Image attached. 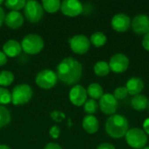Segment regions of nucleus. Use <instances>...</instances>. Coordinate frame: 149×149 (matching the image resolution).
Wrapping results in <instances>:
<instances>
[{"label":"nucleus","instance_id":"nucleus-14","mask_svg":"<svg viewBox=\"0 0 149 149\" xmlns=\"http://www.w3.org/2000/svg\"><path fill=\"white\" fill-rule=\"evenodd\" d=\"M111 24L114 31L118 32H124L129 29L131 25V19L125 13H118L113 17Z\"/></svg>","mask_w":149,"mask_h":149},{"label":"nucleus","instance_id":"nucleus-9","mask_svg":"<svg viewBox=\"0 0 149 149\" xmlns=\"http://www.w3.org/2000/svg\"><path fill=\"white\" fill-rule=\"evenodd\" d=\"M108 64L111 71L115 73H122L127 70L129 59L123 53H116L111 58Z\"/></svg>","mask_w":149,"mask_h":149},{"label":"nucleus","instance_id":"nucleus-21","mask_svg":"<svg viewBox=\"0 0 149 149\" xmlns=\"http://www.w3.org/2000/svg\"><path fill=\"white\" fill-rule=\"evenodd\" d=\"M94 72L96 75L100 77H105L110 72V67L109 64L106 61H98L93 67Z\"/></svg>","mask_w":149,"mask_h":149},{"label":"nucleus","instance_id":"nucleus-34","mask_svg":"<svg viewBox=\"0 0 149 149\" xmlns=\"http://www.w3.org/2000/svg\"><path fill=\"white\" fill-rule=\"evenodd\" d=\"M7 56L3 53V52H0V66L4 65L7 63Z\"/></svg>","mask_w":149,"mask_h":149},{"label":"nucleus","instance_id":"nucleus-2","mask_svg":"<svg viewBox=\"0 0 149 149\" xmlns=\"http://www.w3.org/2000/svg\"><path fill=\"white\" fill-rule=\"evenodd\" d=\"M107 134L114 139H120L126 135L128 131V121L120 114L111 115L106 122Z\"/></svg>","mask_w":149,"mask_h":149},{"label":"nucleus","instance_id":"nucleus-6","mask_svg":"<svg viewBox=\"0 0 149 149\" xmlns=\"http://www.w3.org/2000/svg\"><path fill=\"white\" fill-rule=\"evenodd\" d=\"M24 13L25 18L31 23H38L44 15V9L38 1H26L24 7Z\"/></svg>","mask_w":149,"mask_h":149},{"label":"nucleus","instance_id":"nucleus-29","mask_svg":"<svg viewBox=\"0 0 149 149\" xmlns=\"http://www.w3.org/2000/svg\"><path fill=\"white\" fill-rule=\"evenodd\" d=\"M128 93L127 90L126 88V86H120L118 88H116L113 92V96L114 98L118 100H123L127 96Z\"/></svg>","mask_w":149,"mask_h":149},{"label":"nucleus","instance_id":"nucleus-7","mask_svg":"<svg viewBox=\"0 0 149 149\" xmlns=\"http://www.w3.org/2000/svg\"><path fill=\"white\" fill-rule=\"evenodd\" d=\"M35 81L40 88L51 89L56 86L58 81V76L54 71L51 69H45L37 74Z\"/></svg>","mask_w":149,"mask_h":149},{"label":"nucleus","instance_id":"nucleus-5","mask_svg":"<svg viewBox=\"0 0 149 149\" xmlns=\"http://www.w3.org/2000/svg\"><path fill=\"white\" fill-rule=\"evenodd\" d=\"M125 137L127 143L133 148L143 149L148 143V135L140 128L128 129Z\"/></svg>","mask_w":149,"mask_h":149},{"label":"nucleus","instance_id":"nucleus-19","mask_svg":"<svg viewBox=\"0 0 149 149\" xmlns=\"http://www.w3.org/2000/svg\"><path fill=\"white\" fill-rule=\"evenodd\" d=\"M131 106L134 110L137 111L144 110L148 106V100L145 95H141V94L135 95L131 100Z\"/></svg>","mask_w":149,"mask_h":149},{"label":"nucleus","instance_id":"nucleus-24","mask_svg":"<svg viewBox=\"0 0 149 149\" xmlns=\"http://www.w3.org/2000/svg\"><path fill=\"white\" fill-rule=\"evenodd\" d=\"M14 81V74L7 70L0 72V86H10Z\"/></svg>","mask_w":149,"mask_h":149},{"label":"nucleus","instance_id":"nucleus-20","mask_svg":"<svg viewBox=\"0 0 149 149\" xmlns=\"http://www.w3.org/2000/svg\"><path fill=\"white\" fill-rule=\"evenodd\" d=\"M87 95H89L93 100H100L104 95V91L102 86L98 83H92L87 87Z\"/></svg>","mask_w":149,"mask_h":149},{"label":"nucleus","instance_id":"nucleus-35","mask_svg":"<svg viewBox=\"0 0 149 149\" xmlns=\"http://www.w3.org/2000/svg\"><path fill=\"white\" fill-rule=\"evenodd\" d=\"M97 149H115V148L110 143H101L98 146Z\"/></svg>","mask_w":149,"mask_h":149},{"label":"nucleus","instance_id":"nucleus-1","mask_svg":"<svg viewBox=\"0 0 149 149\" xmlns=\"http://www.w3.org/2000/svg\"><path fill=\"white\" fill-rule=\"evenodd\" d=\"M82 65L71 57L62 59L57 66L58 79L68 86L78 83L82 77Z\"/></svg>","mask_w":149,"mask_h":149},{"label":"nucleus","instance_id":"nucleus-39","mask_svg":"<svg viewBox=\"0 0 149 149\" xmlns=\"http://www.w3.org/2000/svg\"><path fill=\"white\" fill-rule=\"evenodd\" d=\"M2 3H4V1H3V0H0V5H1Z\"/></svg>","mask_w":149,"mask_h":149},{"label":"nucleus","instance_id":"nucleus-38","mask_svg":"<svg viewBox=\"0 0 149 149\" xmlns=\"http://www.w3.org/2000/svg\"><path fill=\"white\" fill-rule=\"evenodd\" d=\"M0 149H11L9 146L7 145H3V144H0Z\"/></svg>","mask_w":149,"mask_h":149},{"label":"nucleus","instance_id":"nucleus-26","mask_svg":"<svg viewBox=\"0 0 149 149\" xmlns=\"http://www.w3.org/2000/svg\"><path fill=\"white\" fill-rule=\"evenodd\" d=\"M26 3V1L24 0H7L4 1L5 6L11 10L12 11H18L19 10L23 9Z\"/></svg>","mask_w":149,"mask_h":149},{"label":"nucleus","instance_id":"nucleus-10","mask_svg":"<svg viewBox=\"0 0 149 149\" xmlns=\"http://www.w3.org/2000/svg\"><path fill=\"white\" fill-rule=\"evenodd\" d=\"M100 108L107 115H113L118 109L119 103L114 96L111 93H106L100 99Z\"/></svg>","mask_w":149,"mask_h":149},{"label":"nucleus","instance_id":"nucleus-12","mask_svg":"<svg viewBox=\"0 0 149 149\" xmlns=\"http://www.w3.org/2000/svg\"><path fill=\"white\" fill-rule=\"evenodd\" d=\"M131 25L135 33L146 35L149 32V17L145 14L137 15L131 20Z\"/></svg>","mask_w":149,"mask_h":149},{"label":"nucleus","instance_id":"nucleus-18","mask_svg":"<svg viewBox=\"0 0 149 149\" xmlns=\"http://www.w3.org/2000/svg\"><path fill=\"white\" fill-rule=\"evenodd\" d=\"M82 127L86 132L90 134H93L99 130V120L93 115H86L82 121Z\"/></svg>","mask_w":149,"mask_h":149},{"label":"nucleus","instance_id":"nucleus-8","mask_svg":"<svg viewBox=\"0 0 149 149\" xmlns=\"http://www.w3.org/2000/svg\"><path fill=\"white\" fill-rule=\"evenodd\" d=\"M69 45L73 52L77 54H84L89 51L91 42L86 36L79 34L69 39Z\"/></svg>","mask_w":149,"mask_h":149},{"label":"nucleus","instance_id":"nucleus-16","mask_svg":"<svg viewBox=\"0 0 149 149\" xmlns=\"http://www.w3.org/2000/svg\"><path fill=\"white\" fill-rule=\"evenodd\" d=\"M4 23L10 29H17L24 24V17L19 11H10L5 15Z\"/></svg>","mask_w":149,"mask_h":149},{"label":"nucleus","instance_id":"nucleus-36","mask_svg":"<svg viewBox=\"0 0 149 149\" xmlns=\"http://www.w3.org/2000/svg\"><path fill=\"white\" fill-rule=\"evenodd\" d=\"M4 19H5V13L3 9L0 6V26H2V24H3Z\"/></svg>","mask_w":149,"mask_h":149},{"label":"nucleus","instance_id":"nucleus-41","mask_svg":"<svg viewBox=\"0 0 149 149\" xmlns=\"http://www.w3.org/2000/svg\"><path fill=\"white\" fill-rule=\"evenodd\" d=\"M148 110H149V101H148Z\"/></svg>","mask_w":149,"mask_h":149},{"label":"nucleus","instance_id":"nucleus-32","mask_svg":"<svg viewBox=\"0 0 149 149\" xmlns=\"http://www.w3.org/2000/svg\"><path fill=\"white\" fill-rule=\"evenodd\" d=\"M142 46L145 50L149 52V32L144 35V38L142 39Z\"/></svg>","mask_w":149,"mask_h":149},{"label":"nucleus","instance_id":"nucleus-33","mask_svg":"<svg viewBox=\"0 0 149 149\" xmlns=\"http://www.w3.org/2000/svg\"><path fill=\"white\" fill-rule=\"evenodd\" d=\"M44 149H63L58 144L54 143V142H50L48 144H46V146L45 147Z\"/></svg>","mask_w":149,"mask_h":149},{"label":"nucleus","instance_id":"nucleus-37","mask_svg":"<svg viewBox=\"0 0 149 149\" xmlns=\"http://www.w3.org/2000/svg\"><path fill=\"white\" fill-rule=\"evenodd\" d=\"M143 129L146 134H149V118H148L143 123Z\"/></svg>","mask_w":149,"mask_h":149},{"label":"nucleus","instance_id":"nucleus-13","mask_svg":"<svg viewBox=\"0 0 149 149\" xmlns=\"http://www.w3.org/2000/svg\"><path fill=\"white\" fill-rule=\"evenodd\" d=\"M70 101L76 107H81L85 104L87 99V92L84 86L75 85L69 93Z\"/></svg>","mask_w":149,"mask_h":149},{"label":"nucleus","instance_id":"nucleus-15","mask_svg":"<svg viewBox=\"0 0 149 149\" xmlns=\"http://www.w3.org/2000/svg\"><path fill=\"white\" fill-rule=\"evenodd\" d=\"M126 88L127 90L128 94L135 96L140 94L144 89V82L139 77H132L127 80Z\"/></svg>","mask_w":149,"mask_h":149},{"label":"nucleus","instance_id":"nucleus-3","mask_svg":"<svg viewBox=\"0 0 149 149\" xmlns=\"http://www.w3.org/2000/svg\"><path fill=\"white\" fill-rule=\"evenodd\" d=\"M21 46L27 54H37L44 48V40L38 34L30 33L23 38Z\"/></svg>","mask_w":149,"mask_h":149},{"label":"nucleus","instance_id":"nucleus-28","mask_svg":"<svg viewBox=\"0 0 149 149\" xmlns=\"http://www.w3.org/2000/svg\"><path fill=\"white\" fill-rule=\"evenodd\" d=\"M11 102V93L9 90L0 87V106L6 105Z\"/></svg>","mask_w":149,"mask_h":149},{"label":"nucleus","instance_id":"nucleus-22","mask_svg":"<svg viewBox=\"0 0 149 149\" xmlns=\"http://www.w3.org/2000/svg\"><path fill=\"white\" fill-rule=\"evenodd\" d=\"M43 9L49 13L57 12L61 6V2L59 0H44L42 1Z\"/></svg>","mask_w":149,"mask_h":149},{"label":"nucleus","instance_id":"nucleus-30","mask_svg":"<svg viewBox=\"0 0 149 149\" xmlns=\"http://www.w3.org/2000/svg\"><path fill=\"white\" fill-rule=\"evenodd\" d=\"M51 117L52 119L56 121V122H61L65 118V115L64 113H62L61 111H58V110H54L51 113Z\"/></svg>","mask_w":149,"mask_h":149},{"label":"nucleus","instance_id":"nucleus-27","mask_svg":"<svg viewBox=\"0 0 149 149\" xmlns=\"http://www.w3.org/2000/svg\"><path fill=\"white\" fill-rule=\"evenodd\" d=\"M97 109H98V104L96 100L93 99L86 100V101L84 104V110L86 113H88V115H93V113H95L97 112Z\"/></svg>","mask_w":149,"mask_h":149},{"label":"nucleus","instance_id":"nucleus-11","mask_svg":"<svg viewBox=\"0 0 149 149\" xmlns=\"http://www.w3.org/2000/svg\"><path fill=\"white\" fill-rule=\"evenodd\" d=\"M60 10L67 17H77L83 12L84 7L78 0H65L61 2Z\"/></svg>","mask_w":149,"mask_h":149},{"label":"nucleus","instance_id":"nucleus-25","mask_svg":"<svg viewBox=\"0 0 149 149\" xmlns=\"http://www.w3.org/2000/svg\"><path fill=\"white\" fill-rule=\"evenodd\" d=\"M11 120V115L8 108L4 106H0V128L7 126Z\"/></svg>","mask_w":149,"mask_h":149},{"label":"nucleus","instance_id":"nucleus-31","mask_svg":"<svg viewBox=\"0 0 149 149\" xmlns=\"http://www.w3.org/2000/svg\"><path fill=\"white\" fill-rule=\"evenodd\" d=\"M60 133H61V130H60L59 127H58V126L52 127L49 131V134L52 139H58L60 135Z\"/></svg>","mask_w":149,"mask_h":149},{"label":"nucleus","instance_id":"nucleus-40","mask_svg":"<svg viewBox=\"0 0 149 149\" xmlns=\"http://www.w3.org/2000/svg\"><path fill=\"white\" fill-rule=\"evenodd\" d=\"M143 149H149V147H145Z\"/></svg>","mask_w":149,"mask_h":149},{"label":"nucleus","instance_id":"nucleus-17","mask_svg":"<svg viewBox=\"0 0 149 149\" xmlns=\"http://www.w3.org/2000/svg\"><path fill=\"white\" fill-rule=\"evenodd\" d=\"M3 53L10 58H15L18 56L22 51L21 44L14 39H10L7 42L4 43L3 45Z\"/></svg>","mask_w":149,"mask_h":149},{"label":"nucleus","instance_id":"nucleus-23","mask_svg":"<svg viewBox=\"0 0 149 149\" xmlns=\"http://www.w3.org/2000/svg\"><path fill=\"white\" fill-rule=\"evenodd\" d=\"M90 42L95 46V47H101L103 46L107 42V36L103 32H94L90 38Z\"/></svg>","mask_w":149,"mask_h":149},{"label":"nucleus","instance_id":"nucleus-4","mask_svg":"<svg viewBox=\"0 0 149 149\" xmlns=\"http://www.w3.org/2000/svg\"><path fill=\"white\" fill-rule=\"evenodd\" d=\"M32 88L27 84H20L16 86L11 93V102L15 106L24 105L32 98Z\"/></svg>","mask_w":149,"mask_h":149}]
</instances>
